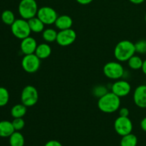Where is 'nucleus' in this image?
I'll list each match as a JSON object with an SVG mask.
<instances>
[{"label": "nucleus", "mask_w": 146, "mask_h": 146, "mask_svg": "<svg viewBox=\"0 0 146 146\" xmlns=\"http://www.w3.org/2000/svg\"><path fill=\"white\" fill-rule=\"evenodd\" d=\"M145 23H146V14H145Z\"/></svg>", "instance_id": "72a5a7b5"}, {"label": "nucleus", "mask_w": 146, "mask_h": 146, "mask_svg": "<svg viewBox=\"0 0 146 146\" xmlns=\"http://www.w3.org/2000/svg\"><path fill=\"white\" fill-rule=\"evenodd\" d=\"M143 61L139 56L133 55L128 59V65L131 69L139 70L142 68Z\"/></svg>", "instance_id": "4be33fe9"}, {"label": "nucleus", "mask_w": 146, "mask_h": 146, "mask_svg": "<svg viewBox=\"0 0 146 146\" xmlns=\"http://www.w3.org/2000/svg\"><path fill=\"white\" fill-rule=\"evenodd\" d=\"M24 138L19 131H14L9 137V144L11 146H24Z\"/></svg>", "instance_id": "6ab92c4d"}, {"label": "nucleus", "mask_w": 146, "mask_h": 146, "mask_svg": "<svg viewBox=\"0 0 146 146\" xmlns=\"http://www.w3.org/2000/svg\"><path fill=\"white\" fill-rule=\"evenodd\" d=\"M108 92V91H107L106 87L104 86H97L93 90V94H94V96L98 97V98L102 97Z\"/></svg>", "instance_id": "a878e982"}, {"label": "nucleus", "mask_w": 146, "mask_h": 146, "mask_svg": "<svg viewBox=\"0 0 146 146\" xmlns=\"http://www.w3.org/2000/svg\"><path fill=\"white\" fill-rule=\"evenodd\" d=\"M141 127L143 131L146 132V117L143 118L141 122Z\"/></svg>", "instance_id": "7c9ffc66"}, {"label": "nucleus", "mask_w": 146, "mask_h": 146, "mask_svg": "<svg viewBox=\"0 0 146 146\" xmlns=\"http://www.w3.org/2000/svg\"><path fill=\"white\" fill-rule=\"evenodd\" d=\"M114 128L118 135L124 136L131 133L133 131V123L128 117L119 116L114 122Z\"/></svg>", "instance_id": "6e6552de"}, {"label": "nucleus", "mask_w": 146, "mask_h": 146, "mask_svg": "<svg viewBox=\"0 0 146 146\" xmlns=\"http://www.w3.org/2000/svg\"><path fill=\"white\" fill-rule=\"evenodd\" d=\"M12 124L15 131H19L24 128L25 122L22 118H17L13 120Z\"/></svg>", "instance_id": "bb28decb"}, {"label": "nucleus", "mask_w": 146, "mask_h": 146, "mask_svg": "<svg viewBox=\"0 0 146 146\" xmlns=\"http://www.w3.org/2000/svg\"><path fill=\"white\" fill-rule=\"evenodd\" d=\"M141 69H142L143 73L146 76V59L143 61V64L142 68H141Z\"/></svg>", "instance_id": "473e14b6"}, {"label": "nucleus", "mask_w": 146, "mask_h": 146, "mask_svg": "<svg viewBox=\"0 0 146 146\" xmlns=\"http://www.w3.org/2000/svg\"><path fill=\"white\" fill-rule=\"evenodd\" d=\"M1 20L7 25L11 26L16 20L15 15L11 10H4L1 16Z\"/></svg>", "instance_id": "5701e85b"}, {"label": "nucleus", "mask_w": 146, "mask_h": 146, "mask_svg": "<svg viewBox=\"0 0 146 146\" xmlns=\"http://www.w3.org/2000/svg\"><path fill=\"white\" fill-rule=\"evenodd\" d=\"M21 66L27 73L34 74L39 69L41 59L35 54L24 55L21 60Z\"/></svg>", "instance_id": "0eeeda50"}, {"label": "nucleus", "mask_w": 146, "mask_h": 146, "mask_svg": "<svg viewBox=\"0 0 146 146\" xmlns=\"http://www.w3.org/2000/svg\"><path fill=\"white\" fill-rule=\"evenodd\" d=\"M138 144V138L134 134L129 133L122 136L121 146H136Z\"/></svg>", "instance_id": "412c9836"}, {"label": "nucleus", "mask_w": 146, "mask_h": 146, "mask_svg": "<svg viewBox=\"0 0 146 146\" xmlns=\"http://www.w3.org/2000/svg\"><path fill=\"white\" fill-rule=\"evenodd\" d=\"M15 131L12 122L9 121H0V137L7 138L11 136V134Z\"/></svg>", "instance_id": "dca6fc26"}, {"label": "nucleus", "mask_w": 146, "mask_h": 146, "mask_svg": "<svg viewBox=\"0 0 146 146\" xmlns=\"http://www.w3.org/2000/svg\"><path fill=\"white\" fill-rule=\"evenodd\" d=\"M121 106V98L111 91L98 98V107L100 111L106 113H112L118 111Z\"/></svg>", "instance_id": "f257e3e1"}, {"label": "nucleus", "mask_w": 146, "mask_h": 146, "mask_svg": "<svg viewBox=\"0 0 146 146\" xmlns=\"http://www.w3.org/2000/svg\"><path fill=\"white\" fill-rule=\"evenodd\" d=\"M129 110L127 108H121L119 110V116L128 117L129 116Z\"/></svg>", "instance_id": "cd10ccee"}, {"label": "nucleus", "mask_w": 146, "mask_h": 146, "mask_svg": "<svg viewBox=\"0 0 146 146\" xmlns=\"http://www.w3.org/2000/svg\"><path fill=\"white\" fill-rule=\"evenodd\" d=\"M56 27L59 30H64L71 29L73 26V20L71 17L68 15H61L57 17L55 23Z\"/></svg>", "instance_id": "4468645a"}, {"label": "nucleus", "mask_w": 146, "mask_h": 146, "mask_svg": "<svg viewBox=\"0 0 146 146\" xmlns=\"http://www.w3.org/2000/svg\"><path fill=\"white\" fill-rule=\"evenodd\" d=\"M114 56L119 62L128 61L131 57L135 55V44L128 40L119 41L114 48Z\"/></svg>", "instance_id": "f03ea898"}, {"label": "nucleus", "mask_w": 146, "mask_h": 146, "mask_svg": "<svg viewBox=\"0 0 146 146\" xmlns=\"http://www.w3.org/2000/svg\"><path fill=\"white\" fill-rule=\"evenodd\" d=\"M38 100V93L36 88L31 85H28L23 88L21 94V104L27 107L36 105Z\"/></svg>", "instance_id": "423d86ee"}, {"label": "nucleus", "mask_w": 146, "mask_h": 146, "mask_svg": "<svg viewBox=\"0 0 146 146\" xmlns=\"http://www.w3.org/2000/svg\"><path fill=\"white\" fill-rule=\"evenodd\" d=\"M135 52L138 54H146V39H141L135 43Z\"/></svg>", "instance_id": "393cba45"}, {"label": "nucleus", "mask_w": 146, "mask_h": 146, "mask_svg": "<svg viewBox=\"0 0 146 146\" xmlns=\"http://www.w3.org/2000/svg\"><path fill=\"white\" fill-rule=\"evenodd\" d=\"M44 146H63L62 144L57 141H49L45 144Z\"/></svg>", "instance_id": "c85d7f7f"}, {"label": "nucleus", "mask_w": 146, "mask_h": 146, "mask_svg": "<svg viewBox=\"0 0 146 146\" xmlns=\"http://www.w3.org/2000/svg\"><path fill=\"white\" fill-rule=\"evenodd\" d=\"M76 33L73 29L60 30L57 34L56 42L61 46H68L75 42L76 39Z\"/></svg>", "instance_id": "9d476101"}, {"label": "nucleus", "mask_w": 146, "mask_h": 146, "mask_svg": "<svg viewBox=\"0 0 146 146\" xmlns=\"http://www.w3.org/2000/svg\"><path fill=\"white\" fill-rule=\"evenodd\" d=\"M104 74L107 78L112 80H118L122 78L125 73L122 64L118 61H110L104 66Z\"/></svg>", "instance_id": "39448f33"}, {"label": "nucleus", "mask_w": 146, "mask_h": 146, "mask_svg": "<svg viewBox=\"0 0 146 146\" xmlns=\"http://www.w3.org/2000/svg\"><path fill=\"white\" fill-rule=\"evenodd\" d=\"M76 1L81 5H87V4H89L90 3L92 2L94 0H76Z\"/></svg>", "instance_id": "c756f323"}, {"label": "nucleus", "mask_w": 146, "mask_h": 146, "mask_svg": "<svg viewBox=\"0 0 146 146\" xmlns=\"http://www.w3.org/2000/svg\"><path fill=\"white\" fill-rule=\"evenodd\" d=\"M131 3L134 4H141L145 1V0H129Z\"/></svg>", "instance_id": "2f4dec72"}, {"label": "nucleus", "mask_w": 146, "mask_h": 146, "mask_svg": "<svg viewBox=\"0 0 146 146\" xmlns=\"http://www.w3.org/2000/svg\"><path fill=\"white\" fill-rule=\"evenodd\" d=\"M9 101V93L7 88L0 87V107L7 105Z\"/></svg>", "instance_id": "b1692460"}, {"label": "nucleus", "mask_w": 146, "mask_h": 146, "mask_svg": "<svg viewBox=\"0 0 146 146\" xmlns=\"http://www.w3.org/2000/svg\"><path fill=\"white\" fill-rule=\"evenodd\" d=\"M37 46L38 44L35 38L29 36L21 40L20 48H21V52L24 55H28V54H35Z\"/></svg>", "instance_id": "ddd939ff"}, {"label": "nucleus", "mask_w": 146, "mask_h": 146, "mask_svg": "<svg viewBox=\"0 0 146 146\" xmlns=\"http://www.w3.org/2000/svg\"><path fill=\"white\" fill-rule=\"evenodd\" d=\"M51 54V47L46 43H42L37 46L35 54L40 59H46L48 58Z\"/></svg>", "instance_id": "2eb2a0df"}, {"label": "nucleus", "mask_w": 146, "mask_h": 146, "mask_svg": "<svg viewBox=\"0 0 146 146\" xmlns=\"http://www.w3.org/2000/svg\"><path fill=\"white\" fill-rule=\"evenodd\" d=\"M29 25L30 29L34 33H41L43 32L44 30V26L45 24L39 19L37 17H33L28 20Z\"/></svg>", "instance_id": "f3484780"}, {"label": "nucleus", "mask_w": 146, "mask_h": 146, "mask_svg": "<svg viewBox=\"0 0 146 146\" xmlns=\"http://www.w3.org/2000/svg\"><path fill=\"white\" fill-rule=\"evenodd\" d=\"M131 91V84L125 80H117L111 86V91L120 98L128 96Z\"/></svg>", "instance_id": "9b49d317"}, {"label": "nucleus", "mask_w": 146, "mask_h": 146, "mask_svg": "<svg viewBox=\"0 0 146 146\" xmlns=\"http://www.w3.org/2000/svg\"><path fill=\"white\" fill-rule=\"evenodd\" d=\"M133 101L141 108H146V85L138 86L133 93Z\"/></svg>", "instance_id": "f8f14e48"}, {"label": "nucleus", "mask_w": 146, "mask_h": 146, "mask_svg": "<svg viewBox=\"0 0 146 146\" xmlns=\"http://www.w3.org/2000/svg\"><path fill=\"white\" fill-rule=\"evenodd\" d=\"M38 10L36 0H21L19 4V14L24 19L29 20L36 17Z\"/></svg>", "instance_id": "7ed1b4c3"}, {"label": "nucleus", "mask_w": 146, "mask_h": 146, "mask_svg": "<svg viewBox=\"0 0 146 146\" xmlns=\"http://www.w3.org/2000/svg\"><path fill=\"white\" fill-rule=\"evenodd\" d=\"M57 34H58V32L54 29H46L42 32V38L46 42L51 43L56 41Z\"/></svg>", "instance_id": "aec40b11"}, {"label": "nucleus", "mask_w": 146, "mask_h": 146, "mask_svg": "<svg viewBox=\"0 0 146 146\" xmlns=\"http://www.w3.org/2000/svg\"><path fill=\"white\" fill-rule=\"evenodd\" d=\"M27 107L23 104H17L14 106L11 109V115L14 118H23L26 115Z\"/></svg>", "instance_id": "a211bd4d"}, {"label": "nucleus", "mask_w": 146, "mask_h": 146, "mask_svg": "<svg viewBox=\"0 0 146 146\" xmlns=\"http://www.w3.org/2000/svg\"><path fill=\"white\" fill-rule=\"evenodd\" d=\"M36 17L45 25H51L55 23L58 14L55 9L50 7H42L38 9Z\"/></svg>", "instance_id": "1a4fd4ad"}, {"label": "nucleus", "mask_w": 146, "mask_h": 146, "mask_svg": "<svg viewBox=\"0 0 146 146\" xmlns=\"http://www.w3.org/2000/svg\"><path fill=\"white\" fill-rule=\"evenodd\" d=\"M11 31L13 35L19 39H24L29 36L31 29L29 25L28 20L24 19H17L11 25Z\"/></svg>", "instance_id": "20e7f679"}]
</instances>
